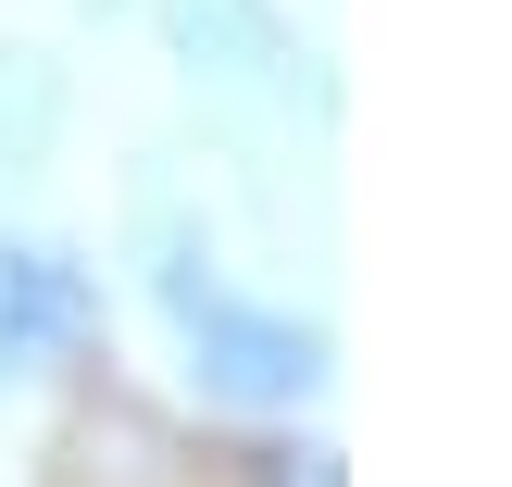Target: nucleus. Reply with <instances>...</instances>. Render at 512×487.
Instances as JSON below:
<instances>
[{
	"label": "nucleus",
	"mask_w": 512,
	"mask_h": 487,
	"mask_svg": "<svg viewBox=\"0 0 512 487\" xmlns=\"http://www.w3.org/2000/svg\"><path fill=\"white\" fill-rule=\"evenodd\" d=\"M50 150H63V63L0 50V175H38Z\"/></svg>",
	"instance_id": "nucleus-4"
},
{
	"label": "nucleus",
	"mask_w": 512,
	"mask_h": 487,
	"mask_svg": "<svg viewBox=\"0 0 512 487\" xmlns=\"http://www.w3.org/2000/svg\"><path fill=\"white\" fill-rule=\"evenodd\" d=\"M138 263H150V300H163L175 350H188V388L213 413H313L325 375H338V338L313 313H275V300H238L213 275V238L175 213L163 188L138 200Z\"/></svg>",
	"instance_id": "nucleus-1"
},
{
	"label": "nucleus",
	"mask_w": 512,
	"mask_h": 487,
	"mask_svg": "<svg viewBox=\"0 0 512 487\" xmlns=\"http://www.w3.org/2000/svg\"><path fill=\"white\" fill-rule=\"evenodd\" d=\"M250 487H350V475H338V450H313V438H275V450H250Z\"/></svg>",
	"instance_id": "nucleus-5"
},
{
	"label": "nucleus",
	"mask_w": 512,
	"mask_h": 487,
	"mask_svg": "<svg viewBox=\"0 0 512 487\" xmlns=\"http://www.w3.org/2000/svg\"><path fill=\"white\" fill-rule=\"evenodd\" d=\"M163 38L188 63V88H213V100H275V113L313 100V50L288 38L275 0H163Z\"/></svg>",
	"instance_id": "nucleus-3"
},
{
	"label": "nucleus",
	"mask_w": 512,
	"mask_h": 487,
	"mask_svg": "<svg viewBox=\"0 0 512 487\" xmlns=\"http://www.w3.org/2000/svg\"><path fill=\"white\" fill-rule=\"evenodd\" d=\"M113 338L100 263L75 238H0V388H38L50 363H88Z\"/></svg>",
	"instance_id": "nucleus-2"
}]
</instances>
